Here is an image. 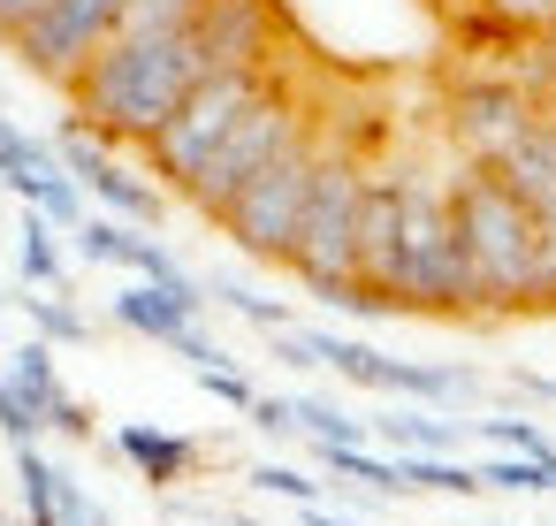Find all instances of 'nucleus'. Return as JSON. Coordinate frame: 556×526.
Masks as SVG:
<instances>
[{
    "instance_id": "obj_1",
    "label": "nucleus",
    "mask_w": 556,
    "mask_h": 526,
    "mask_svg": "<svg viewBox=\"0 0 556 526\" xmlns=\"http://www.w3.org/2000/svg\"><path fill=\"white\" fill-rule=\"evenodd\" d=\"M290 39V16L282 0H206V9L176 32H153V39H108L77 77H70V100L77 115L108 138V146H146L168 108L206 77V70H229V62H260Z\"/></svg>"
},
{
    "instance_id": "obj_2",
    "label": "nucleus",
    "mask_w": 556,
    "mask_h": 526,
    "mask_svg": "<svg viewBox=\"0 0 556 526\" xmlns=\"http://www.w3.org/2000/svg\"><path fill=\"white\" fill-rule=\"evenodd\" d=\"M450 214H457V245L472 275V313H518L541 222L510 199V184L488 161H465V176H450Z\"/></svg>"
},
{
    "instance_id": "obj_3",
    "label": "nucleus",
    "mask_w": 556,
    "mask_h": 526,
    "mask_svg": "<svg viewBox=\"0 0 556 526\" xmlns=\"http://www.w3.org/2000/svg\"><path fill=\"white\" fill-rule=\"evenodd\" d=\"M313 115H320V100L305 92L298 62H282V70L267 77V92H260V100H252L222 138H214V153L191 168L184 199H191L206 222H222V206H229V199H237V191H244V184H252V176L290 146V138H298V130H313Z\"/></svg>"
},
{
    "instance_id": "obj_4",
    "label": "nucleus",
    "mask_w": 556,
    "mask_h": 526,
    "mask_svg": "<svg viewBox=\"0 0 556 526\" xmlns=\"http://www.w3.org/2000/svg\"><path fill=\"white\" fill-rule=\"evenodd\" d=\"M366 176H374V153L343 146L328 123H320V161H313V191H305V214H298V237L282 252V267L320 290V283H351L358 275V199H366ZM366 283V275H358Z\"/></svg>"
},
{
    "instance_id": "obj_5",
    "label": "nucleus",
    "mask_w": 556,
    "mask_h": 526,
    "mask_svg": "<svg viewBox=\"0 0 556 526\" xmlns=\"http://www.w3.org/2000/svg\"><path fill=\"white\" fill-rule=\"evenodd\" d=\"M404 229H396V313H472V275L450 214V184L396 168Z\"/></svg>"
},
{
    "instance_id": "obj_6",
    "label": "nucleus",
    "mask_w": 556,
    "mask_h": 526,
    "mask_svg": "<svg viewBox=\"0 0 556 526\" xmlns=\"http://www.w3.org/2000/svg\"><path fill=\"white\" fill-rule=\"evenodd\" d=\"M275 70H282V54L206 70V77H199V85H191V92L168 108V123H161L146 146H138V153L153 161V176H161L168 191H184V184H191V168L214 153V138H222V130H229V123H237V115H244L260 92H267V77H275Z\"/></svg>"
},
{
    "instance_id": "obj_7",
    "label": "nucleus",
    "mask_w": 556,
    "mask_h": 526,
    "mask_svg": "<svg viewBox=\"0 0 556 526\" xmlns=\"http://www.w3.org/2000/svg\"><path fill=\"white\" fill-rule=\"evenodd\" d=\"M313 161H320V115H313V130H298V138L222 206V229H229L237 252H252V260H282V252H290L298 214H305V191H313Z\"/></svg>"
},
{
    "instance_id": "obj_8",
    "label": "nucleus",
    "mask_w": 556,
    "mask_h": 526,
    "mask_svg": "<svg viewBox=\"0 0 556 526\" xmlns=\"http://www.w3.org/2000/svg\"><path fill=\"white\" fill-rule=\"evenodd\" d=\"M115 16H123V0H47L24 32H9V47H16V62H24L31 77L70 85V77L115 39Z\"/></svg>"
},
{
    "instance_id": "obj_9",
    "label": "nucleus",
    "mask_w": 556,
    "mask_h": 526,
    "mask_svg": "<svg viewBox=\"0 0 556 526\" xmlns=\"http://www.w3.org/2000/svg\"><path fill=\"white\" fill-rule=\"evenodd\" d=\"M533 123H541V100H533L518 77H503V70L465 77V85L450 92V138H457L465 161H495V153L518 146Z\"/></svg>"
},
{
    "instance_id": "obj_10",
    "label": "nucleus",
    "mask_w": 556,
    "mask_h": 526,
    "mask_svg": "<svg viewBox=\"0 0 556 526\" xmlns=\"http://www.w3.org/2000/svg\"><path fill=\"white\" fill-rule=\"evenodd\" d=\"M54 161L85 184V199H100L115 222H161V184H146V176H130L115 153H108V138L85 123V115H70L62 130H54Z\"/></svg>"
},
{
    "instance_id": "obj_11",
    "label": "nucleus",
    "mask_w": 556,
    "mask_h": 526,
    "mask_svg": "<svg viewBox=\"0 0 556 526\" xmlns=\"http://www.w3.org/2000/svg\"><path fill=\"white\" fill-rule=\"evenodd\" d=\"M396 229H404V191H396V168H374L366 176V199H358V275L389 298L396 313Z\"/></svg>"
},
{
    "instance_id": "obj_12",
    "label": "nucleus",
    "mask_w": 556,
    "mask_h": 526,
    "mask_svg": "<svg viewBox=\"0 0 556 526\" xmlns=\"http://www.w3.org/2000/svg\"><path fill=\"white\" fill-rule=\"evenodd\" d=\"M206 313V283L199 275H184V283H130L123 298H115V321L130 328V336H146V343H176L191 321Z\"/></svg>"
},
{
    "instance_id": "obj_13",
    "label": "nucleus",
    "mask_w": 556,
    "mask_h": 526,
    "mask_svg": "<svg viewBox=\"0 0 556 526\" xmlns=\"http://www.w3.org/2000/svg\"><path fill=\"white\" fill-rule=\"evenodd\" d=\"M488 168L510 184V199H518L541 229H556V138H548V123H533V130H526L518 146H503Z\"/></svg>"
},
{
    "instance_id": "obj_14",
    "label": "nucleus",
    "mask_w": 556,
    "mask_h": 526,
    "mask_svg": "<svg viewBox=\"0 0 556 526\" xmlns=\"http://www.w3.org/2000/svg\"><path fill=\"white\" fill-rule=\"evenodd\" d=\"M366 389H389V397H412V404H457V397L480 389V374H472V366H419V359H389V351H374Z\"/></svg>"
},
{
    "instance_id": "obj_15",
    "label": "nucleus",
    "mask_w": 556,
    "mask_h": 526,
    "mask_svg": "<svg viewBox=\"0 0 556 526\" xmlns=\"http://www.w3.org/2000/svg\"><path fill=\"white\" fill-rule=\"evenodd\" d=\"M115 450L146 473V488H176V480L199 465V442H191V435H168V427H146V419L115 427Z\"/></svg>"
},
{
    "instance_id": "obj_16",
    "label": "nucleus",
    "mask_w": 556,
    "mask_h": 526,
    "mask_svg": "<svg viewBox=\"0 0 556 526\" xmlns=\"http://www.w3.org/2000/svg\"><path fill=\"white\" fill-rule=\"evenodd\" d=\"M16 275L31 283V290H62L70 283V252H62V229L39 214V206H24V222H16Z\"/></svg>"
},
{
    "instance_id": "obj_17",
    "label": "nucleus",
    "mask_w": 556,
    "mask_h": 526,
    "mask_svg": "<svg viewBox=\"0 0 556 526\" xmlns=\"http://www.w3.org/2000/svg\"><path fill=\"white\" fill-rule=\"evenodd\" d=\"M374 427V442H389V450H457V419H434V412H381V419H366Z\"/></svg>"
},
{
    "instance_id": "obj_18",
    "label": "nucleus",
    "mask_w": 556,
    "mask_h": 526,
    "mask_svg": "<svg viewBox=\"0 0 556 526\" xmlns=\"http://www.w3.org/2000/svg\"><path fill=\"white\" fill-rule=\"evenodd\" d=\"M396 473L404 488H427V496H480V473L457 465L450 450H396Z\"/></svg>"
},
{
    "instance_id": "obj_19",
    "label": "nucleus",
    "mask_w": 556,
    "mask_h": 526,
    "mask_svg": "<svg viewBox=\"0 0 556 526\" xmlns=\"http://www.w3.org/2000/svg\"><path fill=\"white\" fill-rule=\"evenodd\" d=\"M47 168H62L47 138H31V130H16V123H0V184H9L16 199H31V184H39Z\"/></svg>"
},
{
    "instance_id": "obj_20",
    "label": "nucleus",
    "mask_w": 556,
    "mask_h": 526,
    "mask_svg": "<svg viewBox=\"0 0 556 526\" xmlns=\"http://www.w3.org/2000/svg\"><path fill=\"white\" fill-rule=\"evenodd\" d=\"M16 313H24L31 336H47V343H85V336H92V321H85L62 290H31V283H24V290H16Z\"/></svg>"
},
{
    "instance_id": "obj_21",
    "label": "nucleus",
    "mask_w": 556,
    "mask_h": 526,
    "mask_svg": "<svg viewBox=\"0 0 556 526\" xmlns=\"http://www.w3.org/2000/svg\"><path fill=\"white\" fill-rule=\"evenodd\" d=\"M206 305H229L237 321H252V328H267V336H275V328H298V313H290L282 298H260V290L237 283V275H214V283H206Z\"/></svg>"
},
{
    "instance_id": "obj_22",
    "label": "nucleus",
    "mask_w": 556,
    "mask_h": 526,
    "mask_svg": "<svg viewBox=\"0 0 556 526\" xmlns=\"http://www.w3.org/2000/svg\"><path fill=\"white\" fill-rule=\"evenodd\" d=\"M0 374H9V381H16V389H24V397H31L39 412H47V404L62 397V374H54V343H47V336L16 343V351H9V366H0Z\"/></svg>"
},
{
    "instance_id": "obj_23",
    "label": "nucleus",
    "mask_w": 556,
    "mask_h": 526,
    "mask_svg": "<svg viewBox=\"0 0 556 526\" xmlns=\"http://www.w3.org/2000/svg\"><path fill=\"white\" fill-rule=\"evenodd\" d=\"M298 435L305 442H374V427L351 419L336 397H298Z\"/></svg>"
},
{
    "instance_id": "obj_24",
    "label": "nucleus",
    "mask_w": 556,
    "mask_h": 526,
    "mask_svg": "<svg viewBox=\"0 0 556 526\" xmlns=\"http://www.w3.org/2000/svg\"><path fill=\"white\" fill-rule=\"evenodd\" d=\"M206 9V0H123V16H115V39H153V32H176Z\"/></svg>"
},
{
    "instance_id": "obj_25",
    "label": "nucleus",
    "mask_w": 556,
    "mask_h": 526,
    "mask_svg": "<svg viewBox=\"0 0 556 526\" xmlns=\"http://www.w3.org/2000/svg\"><path fill=\"white\" fill-rule=\"evenodd\" d=\"M548 465H556V458H518V450H503V458L480 465V488H503V496H548Z\"/></svg>"
},
{
    "instance_id": "obj_26",
    "label": "nucleus",
    "mask_w": 556,
    "mask_h": 526,
    "mask_svg": "<svg viewBox=\"0 0 556 526\" xmlns=\"http://www.w3.org/2000/svg\"><path fill=\"white\" fill-rule=\"evenodd\" d=\"M115 267H130V275H146V283H184V260H176L168 245H153V237H138L130 222H123V245H115Z\"/></svg>"
},
{
    "instance_id": "obj_27",
    "label": "nucleus",
    "mask_w": 556,
    "mask_h": 526,
    "mask_svg": "<svg viewBox=\"0 0 556 526\" xmlns=\"http://www.w3.org/2000/svg\"><path fill=\"white\" fill-rule=\"evenodd\" d=\"M472 435L480 442H495V450H518V458H556V435L548 427H533V419H472Z\"/></svg>"
},
{
    "instance_id": "obj_28",
    "label": "nucleus",
    "mask_w": 556,
    "mask_h": 526,
    "mask_svg": "<svg viewBox=\"0 0 556 526\" xmlns=\"http://www.w3.org/2000/svg\"><path fill=\"white\" fill-rule=\"evenodd\" d=\"M0 435H9V450H16V442H39V435H47V412H39V404H31V397H24V389H16L9 374H0Z\"/></svg>"
},
{
    "instance_id": "obj_29",
    "label": "nucleus",
    "mask_w": 556,
    "mask_h": 526,
    "mask_svg": "<svg viewBox=\"0 0 556 526\" xmlns=\"http://www.w3.org/2000/svg\"><path fill=\"white\" fill-rule=\"evenodd\" d=\"M252 488L260 496H282V503H320V480L298 473V465H282V458H260L252 465Z\"/></svg>"
},
{
    "instance_id": "obj_30",
    "label": "nucleus",
    "mask_w": 556,
    "mask_h": 526,
    "mask_svg": "<svg viewBox=\"0 0 556 526\" xmlns=\"http://www.w3.org/2000/svg\"><path fill=\"white\" fill-rule=\"evenodd\" d=\"M191 374H199V389H206L214 404H229V412H244V404L260 397V381H252V374H237L229 359H206V366H191Z\"/></svg>"
},
{
    "instance_id": "obj_31",
    "label": "nucleus",
    "mask_w": 556,
    "mask_h": 526,
    "mask_svg": "<svg viewBox=\"0 0 556 526\" xmlns=\"http://www.w3.org/2000/svg\"><path fill=\"white\" fill-rule=\"evenodd\" d=\"M244 419H252L267 442H290V435H298V397H267V389H260V397L244 404Z\"/></svg>"
},
{
    "instance_id": "obj_32",
    "label": "nucleus",
    "mask_w": 556,
    "mask_h": 526,
    "mask_svg": "<svg viewBox=\"0 0 556 526\" xmlns=\"http://www.w3.org/2000/svg\"><path fill=\"white\" fill-rule=\"evenodd\" d=\"M47 427H54V435H70V442H92V412H85V404H77L70 389H62V397L47 404Z\"/></svg>"
},
{
    "instance_id": "obj_33",
    "label": "nucleus",
    "mask_w": 556,
    "mask_h": 526,
    "mask_svg": "<svg viewBox=\"0 0 556 526\" xmlns=\"http://www.w3.org/2000/svg\"><path fill=\"white\" fill-rule=\"evenodd\" d=\"M168 351H176V359H191V366H206V359H229V351H222V343H214V336H206L199 321H191V328H184V336H176Z\"/></svg>"
},
{
    "instance_id": "obj_34",
    "label": "nucleus",
    "mask_w": 556,
    "mask_h": 526,
    "mask_svg": "<svg viewBox=\"0 0 556 526\" xmlns=\"http://www.w3.org/2000/svg\"><path fill=\"white\" fill-rule=\"evenodd\" d=\"M39 9H47V0H0V39H9V32H24Z\"/></svg>"
},
{
    "instance_id": "obj_35",
    "label": "nucleus",
    "mask_w": 556,
    "mask_h": 526,
    "mask_svg": "<svg viewBox=\"0 0 556 526\" xmlns=\"http://www.w3.org/2000/svg\"><path fill=\"white\" fill-rule=\"evenodd\" d=\"M510 389H526V397H548V404H556V374H526V366H510Z\"/></svg>"
},
{
    "instance_id": "obj_36",
    "label": "nucleus",
    "mask_w": 556,
    "mask_h": 526,
    "mask_svg": "<svg viewBox=\"0 0 556 526\" xmlns=\"http://www.w3.org/2000/svg\"><path fill=\"white\" fill-rule=\"evenodd\" d=\"M298 518H305V526H358V518H343V511H328V503H298Z\"/></svg>"
},
{
    "instance_id": "obj_37",
    "label": "nucleus",
    "mask_w": 556,
    "mask_h": 526,
    "mask_svg": "<svg viewBox=\"0 0 556 526\" xmlns=\"http://www.w3.org/2000/svg\"><path fill=\"white\" fill-rule=\"evenodd\" d=\"M199 511H206L214 526H260V518H244V511H214V503H199ZM199 511H191V518H199Z\"/></svg>"
},
{
    "instance_id": "obj_38",
    "label": "nucleus",
    "mask_w": 556,
    "mask_h": 526,
    "mask_svg": "<svg viewBox=\"0 0 556 526\" xmlns=\"http://www.w3.org/2000/svg\"><path fill=\"white\" fill-rule=\"evenodd\" d=\"M0 526H9V518H0Z\"/></svg>"
}]
</instances>
